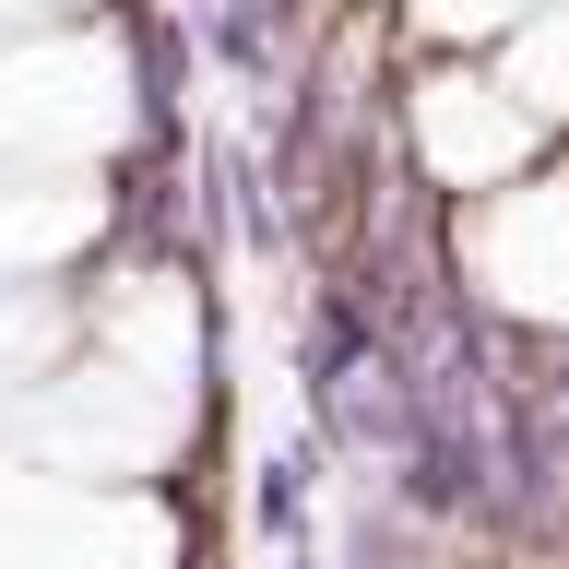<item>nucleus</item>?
Here are the masks:
<instances>
[{
    "mask_svg": "<svg viewBox=\"0 0 569 569\" xmlns=\"http://www.w3.org/2000/svg\"><path fill=\"white\" fill-rule=\"evenodd\" d=\"M391 131H403V167L439 190V202H475L498 178H522L546 154V119L510 96V71H487V48H416L403 83H391Z\"/></svg>",
    "mask_w": 569,
    "mask_h": 569,
    "instance_id": "obj_1",
    "label": "nucleus"
},
{
    "mask_svg": "<svg viewBox=\"0 0 569 569\" xmlns=\"http://www.w3.org/2000/svg\"><path fill=\"white\" fill-rule=\"evenodd\" d=\"M451 273L510 332H569V154L558 142L522 178L451 202Z\"/></svg>",
    "mask_w": 569,
    "mask_h": 569,
    "instance_id": "obj_2",
    "label": "nucleus"
},
{
    "mask_svg": "<svg viewBox=\"0 0 569 569\" xmlns=\"http://www.w3.org/2000/svg\"><path fill=\"white\" fill-rule=\"evenodd\" d=\"M498 71H510V96L546 131H569V0H546V12H522V24L498 36Z\"/></svg>",
    "mask_w": 569,
    "mask_h": 569,
    "instance_id": "obj_3",
    "label": "nucleus"
},
{
    "mask_svg": "<svg viewBox=\"0 0 569 569\" xmlns=\"http://www.w3.org/2000/svg\"><path fill=\"white\" fill-rule=\"evenodd\" d=\"M522 12H546V0H403L391 24H403V48H498Z\"/></svg>",
    "mask_w": 569,
    "mask_h": 569,
    "instance_id": "obj_4",
    "label": "nucleus"
},
{
    "mask_svg": "<svg viewBox=\"0 0 569 569\" xmlns=\"http://www.w3.org/2000/svg\"><path fill=\"white\" fill-rule=\"evenodd\" d=\"M309 475H320V427L297 439V451H273V462H261V487H249V522L273 533V546H284V533H309Z\"/></svg>",
    "mask_w": 569,
    "mask_h": 569,
    "instance_id": "obj_5",
    "label": "nucleus"
},
{
    "mask_svg": "<svg viewBox=\"0 0 569 569\" xmlns=\"http://www.w3.org/2000/svg\"><path fill=\"white\" fill-rule=\"evenodd\" d=\"M36 12H71V0H0V24H36Z\"/></svg>",
    "mask_w": 569,
    "mask_h": 569,
    "instance_id": "obj_6",
    "label": "nucleus"
}]
</instances>
